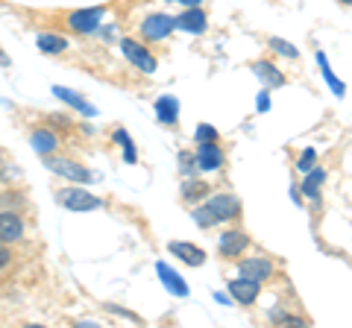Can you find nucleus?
<instances>
[{
    "label": "nucleus",
    "mask_w": 352,
    "mask_h": 328,
    "mask_svg": "<svg viewBox=\"0 0 352 328\" xmlns=\"http://www.w3.org/2000/svg\"><path fill=\"white\" fill-rule=\"evenodd\" d=\"M47 170H53V173H59L62 179H68V182H88L91 179V170L85 167V164H80V161H74V159H56V156H47Z\"/></svg>",
    "instance_id": "nucleus-5"
},
{
    "label": "nucleus",
    "mask_w": 352,
    "mask_h": 328,
    "mask_svg": "<svg viewBox=\"0 0 352 328\" xmlns=\"http://www.w3.org/2000/svg\"><path fill=\"white\" fill-rule=\"evenodd\" d=\"M168 253L176 255L182 261V264H188V267H203L206 264V249H200L197 244H188V240H170L168 244Z\"/></svg>",
    "instance_id": "nucleus-10"
},
{
    "label": "nucleus",
    "mask_w": 352,
    "mask_h": 328,
    "mask_svg": "<svg viewBox=\"0 0 352 328\" xmlns=\"http://www.w3.org/2000/svg\"><path fill=\"white\" fill-rule=\"evenodd\" d=\"M0 161H3V152H0Z\"/></svg>",
    "instance_id": "nucleus-33"
},
{
    "label": "nucleus",
    "mask_w": 352,
    "mask_h": 328,
    "mask_svg": "<svg viewBox=\"0 0 352 328\" xmlns=\"http://www.w3.org/2000/svg\"><path fill=\"white\" fill-rule=\"evenodd\" d=\"M256 108H258V112H267V108H270V97H267V91H261V94H258Z\"/></svg>",
    "instance_id": "nucleus-28"
},
{
    "label": "nucleus",
    "mask_w": 352,
    "mask_h": 328,
    "mask_svg": "<svg viewBox=\"0 0 352 328\" xmlns=\"http://www.w3.org/2000/svg\"><path fill=\"white\" fill-rule=\"evenodd\" d=\"M179 3H185V6H200L203 0H179Z\"/></svg>",
    "instance_id": "nucleus-31"
},
{
    "label": "nucleus",
    "mask_w": 352,
    "mask_h": 328,
    "mask_svg": "<svg viewBox=\"0 0 352 328\" xmlns=\"http://www.w3.org/2000/svg\"><path fill=\"white\" fill-rule=\"evenodd\" d=\"M0 68H12V62H9V56L3 53V47H0Z\"/></svg>",
    "instance_id": "nucleus-30"
},
{
    "label": "nucleus",
    "mask_w": 352,
    "mask_h": 328,
    "mask_svg": "<svg viewBox=\"0 0 352 328\" xmlns=\"http://www.w3.org/2000/svg\"><path fill=\"white\" fill-rule=\"evenodd\" d=\"M229 296H232L238 305H252L261 296V281H252V279H232L229 281Z\"/></svg>",
    "instance_id": "nucleus-12"
},
{
    "label": "nucleus",
    "mask_w": 352,
    "mask_h": 328,
    "mask_svg": "<svg viewBox=\"0 0 352 328\" xmlns=\"http://www.w3.org/2000/svg\"><path fill=\"white\" fill-rule=\"evenodd\" d=\"M317 65H320V71H323V80L329 82V89H332L338 97H344V94H346V85L338 80L332 68H329V59H326V53H323V50H317Z\"/></svg>",
    "instance_id": "nucleus-21"
},
{
    "label": "nucleus",
    "mask_w": 352,
    "mask_h": 328,
    "mask_svg": "<svg viewBox=\"0 0 352 328\" xmlns=\"http://www.w3.org/2000/svg\"><path fill=\"white\" fill-rule=\"evenodd\" d=\"M53 97H56V100H62V103H68L71 108H76V112H80L82 117H94V115H97V106H91L82 94L65 89V85H53Z\"/></svg>",
    "instance_id": "nucleus-14"
},
{
    "label": "nucleus",
    "mask_w": 352,
    "mask_h": 328,
    "mask_svg": "<svg viewBox=\"0 0 352 328\" xmlns=\"http://www.w3.org/2000/svg\"><path fill=\"white\" fill-rule=\"evenodd\" d=\"M217 246H220V255H223V258H238V255L247 253L250 235L244 232V229H229V232L220 235Z\"/></svg>",
    "instance_id": "nucleus-8"
},
{
    "label": "nucleus",
    "mask_w": 352,
    "mask_h": 328,
    "mask_svg": "<svg viewBox=\"0 0 352 328\" xmlns=\"http://www.w3.org/2000/svg\"><path fill=\"white\" fill-rule=\"evenodd\" d=\"M173 32V18L164 12H153L141 21V38L144 41H162Z\"/></svg>",
    "instance_id": "nucleus-6"
},
{
    "label": "nucleus",
    "mask_w": 352,
    "mask_h": 328,
    "mask_svg": "<svg viewBox=\"0 0 352 328\" xmlns=\"http://www.w3.org/2000/svg\"><path fill=\"white\" fill-rule=\"evenodd\" d=\"M9 261H12V253L6 249V244H0V270L9 267Z\"/></svg>",
    "instance_id": "nucleus-29"
},
{
    "label": "nucleus",
    "mask_w": 352,
    "mask_h": 328,
    "mask_svg": "<svg viewBox=\"0 0 352 328\" xmlns=\"http://www.w3.org/2000/svg\"><path fill=\"white\" fill-rule=\"evenodd\" d=\"M156 117H159V124L164 126H176L179 124V100L170 94H164L156 100Z\"/></svg>",
    "instance_id": "nucleus-17"
},
{
    "label": "nucleus",
    "mask_w": 352,
    "mask_h": 328,
    "mask_svg": "<svg viewBox=\"0 0 352 328\" xmlns=\"http://www.w3.org/2000/svg\"><path fill=\"white\" fill-rule=\"evenodd\" d=\"M338 3H344V6H349V3H352V0H338Z\"/></svg>",
    "instance_id": "nucleus-32"
},
{
    "label": "nucleus",
    "mask_w": 352,
    "mask_h": 328,
    "mask_svg": "<svg viewBox=\"0 0 352 328\" xmlns=\"http://www.w3.org/2000/svg\"><path fill=\"white\" fill-rule=\"evenodd\" d=\"M252 73L261 80L264 89H282V85L288 82V80H285V73L273 62H256V65H252Z\"/></svg>",
    "instance_id": "nucleus-16"
},
{
    "label": "nucleus",
    "mask_w": 352,
    "mask_h": 328,
    "mask_svg": "<svg viewBox=\"0 0 352 328\" xmlns=\"http://www.w3.org/2000/svg\"><path fill=\"white\" fill-rule=\"evenodd\" d=\"M194 167H197V170H206V173L223 167V150L217 147V141H212V144H197Z\"/></svg>",
    "instance_id": "nucleus-11"
},
{
    "label": "nucleus",
    "mask_w": 352,
    "mask_h": 328,
    "mask_svg": "<svg viewBox=\"0 0 352 328\" xmlns=\"http://www.w3.org/2000/svg\"><path fill=\"white\" fill-rule=\"evenodd\" d=\"M156 272H159V279H162V284H164V288H168L170 293H173V296H179V299H185V296H188V284H185V279L179 276V272H176L170 264H164V261H159V264H156Z\"/></svg>",
    "instance_id": "nucleus-15"
},
{
    "label": "nucleus",
    "mask_w": 352,
    "mask_h": 328,
    "mask_svg": "<svg viewBox=\"0 0 352 328\" xmlns=\"http://www.w3.org/2000/svg\"><path fill=\"white\" fill-rule=\"evenodd\" d=\"M241 214V200L232 194H214L200 205L194 209V220L200 223L203 229H212V226H220V223H229L235 220Z\"/></svg>",
    "instance_id": "nucleus-1"
},
{
    "label": "nucleus",
    "mask_w": 352,
    "mask_h": 328,
    "mask_svg": "<svg viewBox=\"0 0 352 328\" xmlns=\"http://www.w3.org/2000/svg\"><path fill=\"white\" fill-rule=\"evenodd\" d=\"M30 144L38 156H50V152L59 147V135L53 132V129H36V132L30 135Z\"/></svg>",
    "instance_id": "nucleus-19"
},
{
    "label": "nucleus",
    "mask_w": 352,
    "mask_h": 328,
    "mask_svg": "<svg viewBox=\"0 0 352 328\" xmlns=\"http://www.w3.org/2000/svg\"><path fill=\"white\" fill-rule=\"evenodd\" d=\"M308 176L302 182V194L308 196V200H320V188H323V182H326V170L323 167H311V170H305Z\"/></svg>",
    "instance_id": "nucleus-20"
},
{
    "label": "nucleus",
    "mask_w": 352,
    "mask_h": 328,
    "mask_svg": "<svg viewBox=\"0 0 352 328\" xmlns=\"http://www.w3.org/2000/svg\"><path fill=\"white\" fill-rule=\"evenodd\" d=\"M267 45H270V50H276L279 56H285V59H300V50H296L291 41H285V38H276V36H273Z\"/></svg>",
    "instance_id": "nucleus-23"
},
{
    "label": "nucleus",
    "mask_w": 352,
    "mask_h": 328,
    "mask_svg": "<svg viewBox=\"0 0 352 328\" xmlns=\"http://www.w3.org/2000/svg\"><path fill=\"white\" fill-rule=\"evenodd\" d=\"M56 202L62 205V209H68V211H97V209H103L106 205L100 196L85 191V188H62L56 194Z\"/></svg>",
    "instance_id": "nucleus-2"
},
{
    "label": "nucleus",
    "mask_w": 352,
    "mask_h": 328,
    "mask_svg": "<svg viewBox=\"0 0 352 328\" xmlns=\"http://www.w3.org/2000/svg\"><path fill=\"white\" fill-rule=\"evenodd\" d=\"M112 141H115L120 150H124V161L126 164H138V150H135V144H132V138H129L126 129H115Z\"/></svg>",
    "instance_id": "nucleus-22"
},
{
    "label": "nucleus",
    "mask_w": 352,
    "mask_h": 328,
    "mask_svg": "<svg viewBox=\"0 0 352 328\" xmlns=\"http://www.w3.org/2000/svg\"><path fill=\"white\" fill-rule=\"evenodd\" d=\"M238 272H241L244 279H252V281H267L273 272H276V267H273V261H270V258L252 255V258L238 261Z\"/></svg>",
    "instance_id": "nucleus-9"
},
{
    "label": "nucleus",
    "mask_w": 352,
    "mask_h": 328,
    "mask_svg": "<svg viewBox=\"0 0 352 328\" xmlns=\"http://www.w3.org/2000/svg\"><path fill=\"white\" fill-rule=\"evenodd\" d=\"M173 30H182V32H191V36H203L208 30V18L200 6H185L182 15L173 18Z\"/></svg>",
    "instance_id": "nucleus-7"
},
{
    "label": "nucleus",
    "mask_w": 352,
    "mask_h": 328,
    "mask_svg": "<svg viewBox=\"0 0 352 328\" xmlns=\"http://www.w3.org/2000/svg\"><path fill=\"white\" fill-rule=\"evenodd\" d=\"M314 159H317V150H314V147H308V150H302V156H300V161H296V167H300L302 173H305V170H311L314 164H317Z\"/></svg>",
    "instance_id": "nucleus-26"
},
{
    "label": "nucleus",
    "mask_w": 352,
    "mask_h": 328,
    "mask_svg": "<svg viewBox=\"0 0 352 328\" xmlns=\"http://www.w3.org/2000/svg\"><path fill=\"white\" fill-rule=\"evenodd\" d=\"M194 138H197V144H212V141L220 138V132L212 124H200V126H197V132H194Z\"/></svg>",
    "instance_id": "nucleus-25"
},
{
    "label": "nucleus",
    "mask_w": 352,
    "mask_h": 328,
    "mask_svg": "<svg viewBox=\"0 0 352 328\" xmlns=\"http://www.w3.org/2000/svg\"><path fill=\"white\" fill-rule=\"evenodd\" d=\"M206 191H208L206 182H185L182 185V196L188 202H197V196H206Z\"/></svg>",
    "instance_id": "nucleus-24"
},
{
    "label": "nucleus",
    "mask_w": 352,
    "mask_h": 328,
    "mask_svg": "<svg viewBox=\"0 0 352 328\" xmlns=\"http://www.w3.org/2000/svg\"><path fill=\"white\" fill-rule=\"evenodd\" d=\"M36 45L41 53H47V56H59V53H68L71 47V41L59 36V32H41V36L36 38Z\"/></svg>",
    "instance_id": "nucleus-18"
},
{
    "label": "nucleus",
    "mask_w": 352,
    "mask_h": 328,
    "mask_svg": "<svg viewBox=\"0 0 352 328\" xmlns=\"http://www.w3.org/2000/svg\"><path fill=\"white\" fill-rule=\"evenodd\" d=\"M109 311L118 314V316H126V320H132V323H141V320H138V316L132 314V311H124V308H118V305H109Z\"/></svg>",
    "instance_id": "nucleus-27"
},
{
    "label": "nucleus",
    "mask_w": 352,
    "mask_h": 328,
    "mask_svg": "<svg viewBox=\"0 0 352 328\" xmlns=\"http://www.w3.org/2000/svg\"><path fill=\"white\" fill-rule=\"evenodd\" d=\"M65 24H68V30L74 32H82V36H88V32H97L103 24V9L100 6H91V9H76V12H71L68 18H65Z\"/></svg>",
    "instance_id": "nucleus-4"
},
{
    "label": "nucleus",
    "mask_w": 352,
    "mask_h": 328,
    "mask_svg": "<svg viewBox=\"0 0 352 328\" xmlns=\"http://www.w3.org/2000/svg\"><path fill=\"white\" fill-rule=\"evenodd\" d=\"M24 220L12 211H0V244H18L24 240Z\"/></svg>",
    "instance_id": "nucleus-13"
},
{
    "label": "nucleus",
    "mask_w": 352,
    "mask_h": 328,
    "mask_svg": "<svg viewBox=\"0 0 352 328\" xmlns=\"http://www.w3.org/2000/svg\"><path fill=\"white\" fill-rule=\"evenodd\" d=\"M120 53H124V56L132 62V68H138L141 73H156V68H159V59L135 38H124V41H120Z\"/></svg>",
    "instance_id": "nucleus-3"
}]
</instances>
